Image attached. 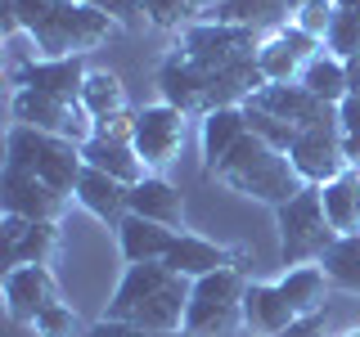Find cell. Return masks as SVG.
<instances>
[{
	"label": "cell",
	"instance_id": "cell-1",
	"mask_svg": "<svg viewBox=\"0 0 360 337\" xmlns=\"http://www.w3.org/2000/svg\"><path fill=\"white\" fill-rule=\"evenodd\" d=\"M189 288H194V279L176 275L167 261L127 265L104 319H122V324H135V329H149V333H185Z\"/></svg>",
	"mask_w": 360,
	"mask_h": 337
},
{
	"label": "cell",
	"instance_id": "cell-2",
	"mask_svg": "<svg viewBox=\"0 0 360 337\" xmlns=\"http://www.w3.org/2000/svg\"><path fill=\"white\" fill-rule=\"evenodd\" d=\"M207 180H221L225 189H234V194H243V198H257V202H266V207H284V202H292L307 189V180L297 176L292 157L270 149L252 131L234 144V153L225 157Z\"/></svg>",
	"mask_w": 360,
	"mask_h": 337
},
{
	"label": "cell",
	"instance_id": "cell-3",
	"mask_svg": "<svg viewBox=\"0 0 360 337\" xmlns=\"http://www.w3.org/2000/svg\"><path fill=\"white\" fill-rule=\"evenodd\" d=\"M5 162L9 166H22L37 180L54 189V194L72 198L77 194V180L86 171V157H82V144L63 140V135H45V131H32V126H9L5 135Z\"/></svg>",
	"mask_w": 360,
	"mask_h": 337
},
{
	"label": "cell",
	"instance_id": "cell-4",
	"mask_svg": "<svg viewBox=\"0 0 360 337\" xmlns=\"http://www.w3.org/2000/svg\"><path fill=\"white\" fill-rule=\"evenodd\" d=\"M248 270L225 265L217 275H202L189 288V310H185V333L189 337H234L243 329V292H248Z\"/></svg>",
	"mask_w": 360,
	"mask_h": 337
},
{
	"label": "cell",
	"instance_id": "cell-5",
	"mask_svg": "<svg viewBox=\"0 0 360 337\" xmlns=\"http://www.w3.org/2000/svg\"><path fill=\"white\" fill-rule=\"evenodd\" d=\"M275 220H279V256L284 265H320L324 252L342 239V234L329 225L324 216V198H320V185H307L292 202L275 207Z\"/></svg>",
	"mask_w": 360,
	"mask_h": 337
},
{
	"label": "cell",
	"instance_id": "cell-6",
	"mask_svg": "<svg viewBox=\"0 0 360 337\" xmlns=\"http://www.w3.org/2000/svg\"><path fill=\"white\" fill-rule=\"evenodd\" d=\"M112 32H117V22L108 14L90 9L86 0H63L45 27H37L32 37L22 32V37L32 41V54H37V59H86L95 45H104L112 37Z\"/></svg>",
	"mask_w": 360,
	"mask_h": 337
},
{
	"label": "cell",
	"instance_id": "cell-7",
	"mask_svg": "<svg viewBox=\"0 0 360 337\" xmlns=\"http://www.w3.org/2000/svg\"><path fill=\"white\" fill-rule=\"evenodd\" d=\"M257 45H262V37L248 32V27H230V22L198 18L194 27H185L176 37L172 50H180L189 63L207 67V72H230V67L257 59Z\"/></svg>",
	"mask_w": 360,
	"mask_h": 337
},
{
	"label": "cell",
	"instance_id": "cell-8",
	"mask_svg": "<svg viewBox=\"0 0 360 337\" xmlns=\"http://www.w3.org/2000/svg\"><path fill=\"white\" fill-rule=\"evenodd\" d=\"M185 135H189V117L172 104H144L135 108V131H131V144L135 153L144 157V166H149L153 176H162L167 166L180 157V149H185Z\"/></svg>",
	"mask_w": 360,
	"mask_h": 337
},
{
	"label": "cell",
	"instance_id": "cell-9",
	"mask_svg": "<svg viewBox=\"0 0 360 337\" xmlns=\"http://www.w3.org/2000/svg\"><path fill=\"white\" fill-rule=\"evenodd\" d=\"M9 112H14L18 126L63 135L72 144H86L95 135V117L82 108V99H50V95H37V90H14L9 95Z\"/></svg>",
	"mask_w": 360,
	"mask_h": 337
},
{
	"label": "cell",
	"instance_id": "cell-10",
	"mask_svg": "<svg viewBox=\"0 0 360 337\" xmlns=\"http://www.w3.org/2000/svg\"><path fill=\"white\" fill-rule=\"evenodd\" d=\"M72 207V198L54 194L45 180H37L22 166L5 162V176H0V216H22V220H63V211Z\"/></svg>",
	"mask_w": 360,
	"mask_h": 337
},
{
	"label": "cell",
	"instance_id": "cell-11",
	"mask_svg": "<svg viewBox=\"0 0 360 337\" xmlns=\"http://www.w3.org/2000/svg\"><path fill=\"white\" fill-rule=\"evenodd\" d=\"M0 297H5L9 319L22 324V329H32V319H37L41 310H50L54 301H63L59 297V279H54L50 265H14V270H5Z\"/></svg>",
	"mask_w": 360,
	"mask_h": 337
},
{
	"label": "cell",
	"instance_id": "cell-12",
	"mask_svg": "<svg viewBox=\"0 0 360 337\" xmlns=\"http://www.w3.org/2000/svg\"><path fill=\"white\" fill-rule=\"evenodd\" d=\"M292 166H297V176L307 180V185H329L338 180L342 171H352L347 166V153H342V135H338V121H320V126H307L292 140Z\"/></svg>",
	"mask_w": 360,
	"mask_h": 337
},
{
	"label": "cell",
	"instance_id": "cell-13",
	"mask_svg": "<svg viewBox=\"0 0 360 337\" xmlns=\"http://www.w3.org/2000/svg\"><path fill=\"white\" fill-rule=\"evenodd\" d=\"M0 243H5V270H14V265H50L54 252H59V225L54 220L0 216Z\"/></svg>",
	"mask_w": 360,
	"mask_h": 337
},
{
	"label": "cell",
	"instance_id": "cell-14",
	"mask_svg": "<svg viewBox=\"0 0 360 337\" xmlns=\"http://www.w3.org/2000/svg\"><path fill=\"white\" fill-rule=\"evenodd\" d=\"M252 108H262L270 112V117H284L292 121L297 131H307V126H320V121H338V108L333 104H324V99H315L302 81H288V86H266L262 95H252L248 99Z\"/></svg>",
	"mask_w": 360,
	"mask_h": 337
},
{
	"label": "cell",
	"instance_id": "cell-15",
	"mask_svg": "<svg viewBox=\"0 0 360 337\" xmlns=\"http://www.w3.org/2000/svg\"><path fill=\"white\" fill-rule=\"evenodd\" d=\"M86 72V59H32L14 67V90H37L50 99H82Z\"/></svg>",
	"mask_w": 360,
	"mask_h": 337
},
{
	"label": "cell",
	"instance_id": "cell-16",
	"mask_svg": "<svg viewBox=\"0 0 360 337\" xmlns=\"http://www.w3.org/2000/svg\"><path fill=\"white\" fill-rule=\"evenodd\" d=\"M72 202H77V207H86L99 225L117 230V225L131 216V185H122V180H112L104 171H95V166H86L82 180H77Z\"/></svg>",
	"mask_w": 360,
	"mask_h": 337
},
{
	"label": "cell",
	"instance_id": "cell-17",
	"mask_svg": "<svg viewBox=\"0 0 360 337\" xmlns=\"http://www.w3.org/2000/svg\"><path fill=\"white\" fill-rule=\"evenodd\" d=\"M167 265L185 279H202V275H217L225 265H243V247H225V243H212L202 234H189L180 230L176 247L167 252Z\"/></svg>",
	"mask_w": 360,
	"mask_h": 337
},
{
	"label": "cell",
	"instance_id": "cell-18",
	"mask_svg": "<svg viewBox=\"0 0 360 337\" xmlns=\"http://www.w3.org/2000/svg\"><path fill=\"white\" fill-rule=\"evenodd\" d=\"M248 135V112L243 104H230V108H217L207 112V117L198 121V149H202V176H212L225 157L234 153V144H239Z\"/></svg>",
	"mask_w": 360,
	"mask_h": 337
},
{
	"label": "cell",
	"instance_id": "cell-19",
	"mask_svg": "<svg viewBox=\"0 0 360 337\" xmlns=\"http://www.w3.org/2000/svg\"><path fill=\"white\" fill-rule=\"evenodd\" d=\"M288 324H297V310L288 306V297L279 292V284H248L243 329H252L257 337H279Z\"/></svg>",
	"mask_w": 360,
	"mask_h": 337
},
{
	"label": "cell",
	"instance_id": "cell-20",
	"mask_svg": "<svg viewBox=\"0 0 360 337\" xmlns=\"http://www.w3.org/2000/svg\"><path fill=\"white\" fill-rule=\"evenodd\" d=\"M82 157L86 166H95V171H104L112 180H122V185H140L144 176H153L149 166H144V157L135 153L131 140H108V135H90L82 144Z\"/></svg>",
	"mask_w": 360,
	"mask_h": 337
},
{
	"label": "cell",
	"instance_id": "cell-21",
	"mask_svg": "<svg viewBox=\"0 0 360 337\" xmlns=\"http://www.w3.org/2000/svg\"><path fill=\"white\" fill-rule=\"evenodd\" d=\"M202 18L230 22V27H248V32H257V37H270V32H279L292 18V9H288V0H221V5H212Z\"/></svg>",
	"mask_w": 360,
	"mask_h": 337
},
{
	"label": "cell",
	"instance_id": "cell-22",
	"mask_svg": "<svg viewBox=\"0 0 360 337\" xmlns=\"http://www.w3.org/2000/svg\"><path fill=\"white\" fill-rule=\"evenodd\" d=\"M180 230H167L158 220H144V216H127L117 225V247L127 256V265H144V261H167V252L176 247Z\"/></svg>",
	"mask_w": 360,
	"mask_h": 337
},
{
	"label": "cell",
	"instance_id": "cell-23",
	"mask_svg": "<svg viewBox=\"0 0 360 337\" xmlns=\"http://www.w3.org/2000/svg\"><path fill=\"white\" fill-rule=\"evenodd\" d=\"M131 216L158 220L167 230H185V198L167 176H144L140 185H131Z\"/></svg>",
	"mask_w": 360,
	"mask_h": 337
},
{
	"label": "cell",
	"instance_id": "cell-24",
	"mask_svg": "<svg viewBox=\"0 0 360 337\" xmlns=\"http://www.w3.org/2000/svg\"><path fill=\"white\" fill-rule=\"evenodd\" d=\"M279 292L288 297V306L302 315H324L329 310V275L320 265H292L284 270V279H275Z\"/></svg>",
	"mask_w": 360,
	"mask_h": 337
},
{
	"label": "cell",
	"instance_id": "cell-25",
	"mask_svg": "<svg viewBox=\"0 0 360 337\" xmlns=\"http://www.w3.org/2000/svg\"><path fill=\"white\" fill-rule=\"evenodd\" d=\"M82 108H86L95 121H108V117H122V112H135L131 99H127V86H122V77L108 72V67H90V72H86Z\"/></svg>",
	"mask_w": 360,
	"mask_h": 337
},
{
	"label": "cell",
	"instance_id": "cell-26",
	"mask_svg": "<svg viewBox=\"0 0 360 337\" xmlns=\"http://www.w3.org/2000/svg\"><path fill=\"white\" fill-rule=\"evenodd\" d=\"M320 198L338 234H360V171H342L338 180L320 185Z\"/></svg>",
	"mask_w": 360,
	"mask_h": 337
},
{
	"label": "cell",
	"instance_id": "cell-27",
	"mask_svg": "<svg viewBox=\"0 0 360 337\" xmlns=\"http://www.w3.org/2000/svg\"><path fill=\"white\" fill-rule=\"evenodd\" d=\"M302 86L311 90L315 99H324V104H342L347 95H352V86H347V63L338 59V54H329V50H320L315 59L302 67V77H297Z\"/></svg>",
	"mask_w": 360,
	"mask_h": 337
},
{
	"label": "cell",
	"instance_id": "cell-28",
	"mask_svg": "<svg viewBox=\"0 0 360 337\" xmlns=\"http://www.w3.org/2000/svg\"><path fill=\"white\" fill-rule=\"evenodd\" d=\"M257 67H262V77L270 86H288V81L302 77L307 59L284 41V32H270V37H262V45H257Z\"/></svg>",
	"mask_w": 360,
	"mask_h": 337
},
{
	"label": "cell",
	"instance_id": "cell-29",
	"mask_svg": "<svg viewBox=\"0 0 360 337\" xmlns=\"http://www.w3.org/2000/svg\"><path fill=\"white\" fill-rule=\"evenodd\" d=\"M320 270L329 275L333 288H347V292H360V234H342L329 252H324Z\"/></svg>",
	"mask_w": 360,
	"mask_h": 337
},
{
	"label": "cell",
	"instance_id": "cell-30",
	"mask_svg": "<svg viewBox=\"0 0 360 337\" xmlns=\"http://www.w3.org/2000/svg\"><path fill=\"white\" fill-rule=\"evenodd\" d=\"M144 14H149V27L176 32V37H180V32L194 27L207 9H202V0H144Z\"/></svg>",
	"mask_w": 360,
	"mask_h": 337
},
{
	"label": "cell",
	"instance_id": "cell-31",
	"mask_svg": "<svg viewBox=\"0 0 360 337\" xmlns=\"http://www.w3.org/2000/svg\"><path fill=\"white\" fill-rule=\"evenodd\" d=\"M243 112H248V131L257 135V140H266L270 149H279V153H288L292 149V140H297V126L292 121H284V117H270V112H262V108H252V104H243Z\"/></svg>",
	"mask_w": 360,
	"mask_h": 337
},
{
	"label": "cell",
	"instance_id": "cell-32",
	"mask_svg": "<svg viewBox=\"0 0 360 337\" xmlns=\"http://www.w3.org/2000/svg\"><path fill=\"white\" fill-rule=\"evenodd\" d=\"M32 333L37 337H86V324L68 301H54L50 310H41L37 319H32Z\"/></svg>",
	"mask_w": 360,
	"mask_h": 337
},
{
	"label": "cell",
	"instance_id": "cell-33",
	"mask_svg": "<svg viewBox=\"0 0 360 337\" xmlns=\"http://www.w3.org/2000/svg\"><path fill=\"white\" fill-rule=\"evenodd\" d=\"M324 50L338 54V59H356L360 54V9H338L329 37H324Z\"/></svg>",
	"mask_w": 360,
	"mask_h": 337
},
{
	"label": "cell",
	"instance_id": "cell-34",
	"mask_svg": "<svg viewBox=\"0 0 360 337\" xmlns=\"http://www.w3.org/2000/svg\"><path fill=\"white\" fill-rule=\"evenodd\" d=\"M338 135H342L347 166L360 171V95H347L342 104H338Z\"/></svg>",
	"mask_w": 360,
	"mask_h": 337
},
{
	"label": "cell",
	"instance_id": "cell-35",
	"mask_svg": "<svg viewBox=\"0 0 360 337\" xmlns=\"http://www.w3.org/2000/svg\"><path fill=\"white\" fill-rule=\"evenodd\" d=\"M333 18H338V5H333V0H311V5L292 9V27H302V32H307V37H315V41L329 37Z\"/></svg>",
	"mask_w": 360,
	"mask_h": 337
},
{
	"label": "cell",
	"instance_id": "cell-36",
	"mask_svg": "<svg viewBox=\"0 0 360 337\" xmlns=\"http://www.w3.org/2000/svg\"><path fill=\"white\" fill-rule=\"evenodd\" d=\"M86 5H90V9H99V14H108L122 32H140V27H149L144 0H86Z\"/></svg>",
	"mask_w": 360,
	"mask_h": 337
},
{
	"label": "cell",
	"instance_id": "cell-37",
	"mask_svg": "<svg viewBox=\"0 0 360 337\" xmlns=\"http://www.w3.org/2000/svg\"><path fill=\"white\" fill-rule=\"evenodd\" d=\"M86 337H158V333L135 329V324H122V319H95L86 329Z\"/></svg>",
	"mask_w": 360,
	"mask_h": 337
},
{
	"label": "cell",
	"instance_id": "cell-38",
	"mask_svg": "<svg viewBox=\"0 0 360 337\" xmlns=\"http://www.w3.org/2000/svg\"><path fill=\"white\" fill-rule=\"evenodd\" d=\"M347 63V86H352V95H360V54L356 59H342Z\"/></svg>",
	"mask_w": 360,
	"mask_h": 337
},
{
	"label": "cell",
	"instance_id": "cell-39",
	"mask_svg": "<svg viewBox=\"0 0 360 337\" xmlns=\"http://www.w3.org/2000/svg\"><path fill=\"white\" fill-rule=\"evenodd\" d=\"M338 9H360V0H333Z\"/></svg>",
	"mask_w": 360,
	"mask_h": 337
},
{
	"label": "cell",
	"instance_id": "cell-40",
	"mask_svg": "<svg viewBox=\"0 0 360 337\" xmlns=\"http://www.w3.org/2000/svg\"><path fill=\"white\" fill-rule=\"evenodd\" d=\"M302 5H311V0H288V9H302Z\"/></svg>",
	"mask_w": 360,
	"mask_h": 337
},
{
	"label": "cell",
	"instance_id": "cell-41",
	"mask_svg": "<svg viewBox=\"0 0 360 337\" xmlns=\"http://www.w3.org/2000/svg\"><path fill=\"white\" fill-rule=\"evenodd\" d=\"M158 337H189V333H158Z\"/></svg>",
	"mask_w": 360,
	"mask_h": 337
},
{
	"label": "cell",
	"instance_id": "cell-42",
	"mask_svg": "<svg viewBox=\"0 0 360 337\" xmlns=\"http://www.w3.org/2000/svg\"><path fill=\"white\" fill-rule=\"evenodd\" d=\"M212 5H221V0H202V9H212Z\"/></svg>",
	"mask_w": 360,
	"mask_h": 337
},
{
	"label": "cell",
	"instance_id": "cell-43",
	"mask_svg": "<svg viewBox=\"0 0 360 337\" xmlns=\"http://www.w3.org/2000/svg\"><path fill=\"white\" fill-rule=\"evenodd\" d=\"M342 337H360V329H352V333H342Z\"/></svg>",
	"mask_w": 360,
	"mask_h": 337
}]
</instances>
